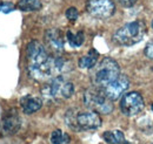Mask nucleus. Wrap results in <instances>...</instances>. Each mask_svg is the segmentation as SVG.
<instances>
[{"label":"nucleus","mask_w":153,"mask_h":144,"mask_svg":"<svg viewBox=\"0 0 153 144\" xmlns=\"http://www.w3.org/2000/svg\"><path fill=\"white\" fill-rule=\"evenodd\" d=\"M65 122L68 128L74 131L96 130L101 126V118L94 110L71 109L65 115Z\"/></svg>","instance_id":"obj_1"},{"label":"nucleus","mask_w":153,"mask_h":144,"mask_svg":"<svg viewBox=\"0 0 153 144\" xmlns=\"http://www.w3.org/2000/svg\"><path fill=\"white\" fill-rule=\"evenodd\" d=\"M92 69V82L96 87L101 89H104L120 75V67L118 62L111 57L102 59Z\"/></svg>","instance_id":"obj_2"},{"label":"nucleus","mask_w":153,"mask_h":144,"mask_svg":"<svg viewBox=\"0 0 153 144\" xmlns=\"http://www.w3.org/2000/svg\"><path fill=\"white\" fill-rule=\"evenodd\" d=\"M145 32L146 27L144 22L132 21L115 31V33L113 34V41L117 45L130 47L140 42L145 35Z\"/></svg>","instance_id":"obj_3"},{"label":"nucleus","mask_w":153,"mask_h":144,"mask_svg":"<svg viewBox=\"0 0 153 144\" xmlns=\"http://www.w3.org/2000/svg\"><path fill=\"white\" fill-rule=\"evenodd\" d=\"M73 93H74L73 83L65 80L61 75L50 80L41 88L42 97L47 100H67L73 95Z\"/></svg>","instance_id":"obj_4"},{"label":"nucleus","mask_w":153,"mask_h":144,"mask_svg":"<svg viewBox=\"0 0 153 144\" xmlns=\"http://www.w3.org/2000/svg\"><path fill=\"white\" fill-rule=\"evenodd\" d=\"M84 103L91 110H94L98 114H110L113 110L112 102L105 95L104 89L101 88H90L84 94Z\"/></svg>","instance_id":"obj_5"},{"label":"nucleus","mask_w":153,"mask_h":144,"mask_svg":"<svg viewBox=\"0 0 153 144\" xmlns=\"http://www.w3.org/2000/svg\"><path fill=\"white\" fill-rule=\"evenodd\" d=\"M144 100L143 96L137 93L131 91L125 94L120 100V110L126 116H135L144 109Z\"/></svg>","instance_id":"obj_6"},{"label":"nucleus","mask_w":153,"mask_h":144,"mask_svg":"<svg viewBox=\"0 0 153 144\" xmlns=\"http://www.w3.org/2000/svg\"><path fill=\"white\" fill-rule=\"evenodd\" d=\"M87 12L98 19H106L113 15L115 5L112 0H87Z\"/></svg>","instance_id":"obj_7"},{"label":"nucleus","mask_w":153,"mask_h":144,"mask_svg":"<svg viewBox=\"0 0 153 144\" xmlns=\"http://www.w3.org/2000/svg\"><path fill=\"white\" fill-rule=\"evenodd\" d=\"M26 54L28 60V67L39 66L46 62L50 57L45 46L40 43L38 40H32L26 47Z\"/></svg>","instance_id":"obj_8"},{"label":"nucleus","mask_w":153,"mask_h":144,"mask_svg":"<svg viewBox=\"0 0 153 144\" xmlns=\"http://www.w3.org/2000/svg\"><path fill=\"white\" fill-rule=\"evenodd\" d=\"M44 40H45V45L53 55L58 56L62 53L64 46H65V36L60 29H57V28L47 29L45 32Z\"/></svg>","instance_id":"obj_9"},{"label":"nucleus","mask_w":153,"mask_h":144,"mask_svg":"<svg viewBox=\"0 0 153 144\" xmlns=\"http://www.w3.org/2000/svg\"><path fill=\"white\" fill-rule=\"evenodd\" d=\"M128 86H130V81L127 76L120 74L114 81H112L110 84H107L104 88V93L110 101H114V100H118L127 90Z\"/></svg>","instance_id":"obj_10"},{"label":"nucleus","mask_w":153,"mask_h":144,"mask_svg":"<svg viewBox=\"0 0 153 144\" xmlns=\"http://www.w3.org/2000/svg\"><path fill=\"white\" fill-rule=\"evenodd\" d=\"M20 126H21V122H20L18 114L16 111H11V112H7L2 117L1 123H0V131L4 135L10 136V135L16 134L20 129Z\"/></svg>","instance_id":"obj_11"},{"label":"nucleus","mask_w":153,"mask_h":144,"mask_svg":"<svg viewBox=\"0 0 153 144\" xmlns=\"http://www.w3.org/2000/svg\"><path fill=\"white\" fill-rule=\"evenodd\" d=\"M20 104H21V108H22L25 114H33L42 107V101L39 97L26 95V96L21 97Z\"/></svg>","instance_id":"obj_12"},{"label":"nucleus","mask_w":153,"mask_h":144,"mask_svg":"<svg viewBox=\"0 0 153 144\" xmlns=\"http://www.w3.org/2000/svg\"><path fill=\"white\" fill-rule=\"evenodd\" d=\"M98 57H99V53L94 48H92L88 52V54L79 59L78 65H79V67L81 69H92L98 63Z\"/></svg>","instance_id":"obj_13"},{"label":"nucleus","mask_w":153,"mask_h":144,"mask_svg":"<svg viewBox=\"0 0 153 144\" xmlns=\"http://www.w3.org/2000/svg\"><path fill=\"white\" fill-rule=\"evenodd\" d=\"M18 8L22 12L38 11L41 8V1L40 0H19Z\"/></svg>","instance_id":"obj_14"},{"label":"nucleus","mask_w":153,"mask_h":144,"mask_svg":"<svg viewBox=\"0 0 153 144\" xmlns=\"http://www.w3.org/2000/svg\"><path fill=\"white\" fill-rule=\"evenodd\" d=\"M66 39H67L70 46L73 47V48L80 47V46L84 43V41H85V36H84V33H82V32L73 33L72 31H67V33H66Z\"/></svg>","instance_id":"obj_15"},{"label":"nucleus","mask_w":153,"mask_h":144,"mask_svg":"<svg viewBox=\"0 0 153 144\" xmlns=\"http://www.w3.org/2000/svg\"><path fill=\"white\" fill-rule=\"evenodd\" d=\"M64 140H65V134L60 129L54 130L51 134V142H52V144H64Z\"/></svg>","instance_id":"obj_16"},{"label":"nucleus","mask_w":153,"mask_h":144,"mask_svg":"<svg viewBox=\"0 0 153 144\" xmlns=\"http://www.w3.org/2000/svg\"><path fill=\"white\" fill-rule=\"evenodd\" d=\"M65 14H66V18L68 19L70 21H76V19H78V15H79L78 10H76V7H70V8H67Z\"/></svg>","instance_id":"obj_17"},{"label":"nucleus","mask_w":153,"mask_h":144,"mask_svg":"<svg viewBox=\"0 0 153 144\" xmlns=\"http://www.w3.org/2000/svg\"><path fill=\"white\" fill-rule=\"evenodd\" d=\"M102 138H104V141L107 144H117L113 131H105L102 134Z\"/></svg>","instance_id":"obj_18"},{"label":"nucleus","mask_w":153,"mask_h":144,"mask_svg":"<svg viewBox=\"0 0 153 144\" xmlns=\"http://www.w3.org/2000/svg\"><path fill=\"white\" fill-rule=\"evenodd\" d=\"M113 134H114V138L117 144H128V142L125 140L124 134L120 130H115V131H113Z\"/></svg>","instance_id":"obj_19"},{"label":"nucleus","mask_w":153,"mask_h":144,"mask_svg":"<svg viewBox=\"0 0 153 144\" xmlns=\"http://www.w3.org/2000/svg\"><path fill=\"white\" fill-rule=\"evenodd\" d=\"M13 10H14V6H13L12 2H2V7H1V12H2V13L8 14V13H11Z\"/></svg>","instance_id":"obj_20"},{"label":"nucleus","mask_w":153,"mask_h":144,"mask_svg":"<svg viewBox=\"0 0 153 144\" xmlns=\"http://www.w3.org/2000/svg\"><path fill=\"white\" fill-rule=\"evenodd\" d=\"M145 54H146L147 57H150V59L153 60V42L149 43V45L146 46V48H145Z\"/></svg>","instance_id":"obj_21"},{"label":"nucleus","mask_w":153,"mask_h":144,"mask_svg":"<svg viewBox=\"0 0 153 144\" xmlns=\"http://www.w3.org/2000/svg\"><path fill=\"white\" fill-rule=\"evenodd\" d=\"M117 1H118L120 5L125 6V7H131V6H133L138 0H117Z\"/></svg>","instance_id":"obj_22"},{"label":"nucleus","mask_w":153,"mask_h":144,"mask_svg":"<svg viewBox=\"0 0 153 144\" xmlns=\"http://www.w3.org/2000/svg\"><path fill=\"white\" fill-rule=\"evenodd\" d=\"M1 7H2V1H0V12H1Z\"/></svg>","instance_id":"obj_23"},{"label":"nucleus","mask_w":153,"mask_h":144,"mask_svg":"<svg viewBox=\"0 0 153 144\" xmlns=\"http://www.w3.org/2000/svg\"><path fill=\"white\" fill-rule=\"evenodd\" d=\"M152 27H153V20H152Z\"/></svg>","instance_id":"obj_24"},{"label":"nucleus","mask_w":153,"mask_h":144,"mask_svg":"<svg viewBox=\"0 0 153 144\" xmlns=\"http://www.w3.org/2000/svg\"><path fill=\"white\" fill-rule=\"evenodd\" d=\"M152 110H153V104H152Z\"/></svg>","instance_id":"obj_25"}]
</instances>
